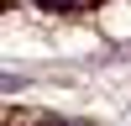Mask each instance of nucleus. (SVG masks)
<instances>
[{
    "instance_id": "7ed1b4c3",
    "label": "nucleus",
    "mask_w": 131,
    "mask_h": 126,
    "mask_svg": "<svg viewBox=\"0 0 131 126\" xmlns=\"http://www.w3.org/2000/svg\"><path fill=\"white\" fill-rule=\"evenodd\" d=\"M37 126H73V121H58V116H42Z\"/></svg>"
},
{
    "instance_id": "f257e3e1",
    "label": "nucleus",
    "mask_w": 131,
    "mask_h": 126,
    "mask_svg": "<svg viewBox=\"0 0 131 126\" xmlns=\"http://www.w3.org/2000/svg\"><path fill=\"white\" fill-rule=\"evenodd\" d=\"M37 5H42V10H73L79 0H37Z\"/></svg>"
},
{
    "instance_id": "f03ea898",
    "label": "nucleus",
    "mask_w": 131,
    "mask_h": 126,
    "mask_svg": "<svg viewBox=\"0 0 131 126\" xmlns=\"http://www.w3.org/2000/svg\"><path fill=\"white\" fill-rule=\"evenodd\" d=\"M0 89H21V79H10V74H0Z\"/></svg>"
}]
</instances>
